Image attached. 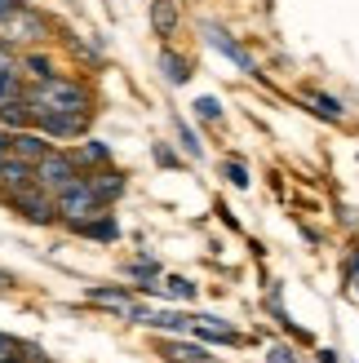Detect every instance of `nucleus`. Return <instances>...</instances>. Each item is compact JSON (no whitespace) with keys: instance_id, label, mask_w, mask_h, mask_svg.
Returning <instances> with one entry per match:
<instances>
[{"instance_id":"nucleus-1","label":"nucleus","mask_w":359,"mask_h":363,"mask_svg":"<svg viewBox=\"0 0 359 363\" xmlns=\"http://www.w3.org/2000/svg\"><path fill=\"white\" fill-rule=\"evenodd\" d=\"M23 98L31 106V120L35 116H94V98H89L84 80H71V76H49V80H35L23 89Z\"/></svg>"},{"instance_id":"nucleus-2","label":"nucleus","mask_w":359,"mask_h":363,"mask_svg":"<svg viewBox=\"0 0 359 363\" xmlns=\"http://www.w3.org/2000/svg\"><path fill=\"white\" fill-rule=\"evenodd\" d=\"M0 45L13 49V53H31V49H45L49 45V18L35 13L31 5H18L5 23H0Z\"/></svg>"},{"instance_id":"nucleus-3","label":"nucleus","mask_w":359,"mask_h":363,"mask_svg":"<svg viewBox=\"0 0 359 363\" xmlns=\"http://www.w3.org/2000/svg\"><path fill=\"white\" fill-rule=\"evenodd\" d=\"M80 177H84V169L76 164V155H71V151H58V147H53L40 164H35V186L49 191L53 199H58L62 191H71Z\"/></svg>"},{"instance_id":"nucleus-4","label":"nucleus","mask_w":359,"mask_h":363,"mask_svg":"<svg viewBox=\"0 0 359 363\" xmlns=\"http://www.w3.org/2000/svg\"><path fill=\"white\" fill-rule=\"evenodd\" d=\"M5 204L13 213H23L31 226H53V222H58V199H53L49 191H40L35 182H31V186H23V191H13Z\"/></svg>"},{"instance_id":"nucleus-5","label":"nucleus","mask_w":359,"mask_h":363,"mask_svg":"<svg viewBox=\"0 0 359 363\" xmlns=\"http://www.w3.org/2000/svg\"><path fill=\"white\" fill-rule=\"evenodd\" d=\"M84 301H94V306H106V311H116V315H124L129 323H142L147 319V306H142L129 288H106V284H89L84 288Z\"/></svg>"},{"instance_id":"nucleus-6","label":"nucleus","mask_w":359,"mask_h":363,"mask_svg":"<svg viewBox=\"0 0 359 363\" xmlns=\"http://www.w3.org/2000/svg\"><path fill=\"white\" fill-rule=\"evenodd\" d=\"M98 213H106V208L98 204V195L89 191L84 177H80L71 191L58 195V222H62V226H67V222H89V217H98Z\"/></svg>"},{"instance_id":"nucleus-7","label":"nucleus","mask_w":359,"mask_h":363,"mask_svg":"<svg viewBox=\"0 0 359 363\" xmlns=\"http://www.w3.org/2000/svg\"><path fill=\"white\" fill-rule=\"evenodd\" d=\"M200 31H204V40H209L213 49H218L222 58H231V62H236V67L244 71V76H262V71H258V62H253V53H248V49L240 45V40H231V35H226V31H222L218 23H204Z\"/></svg>"},{"instance_id":"nucleus-8","label":"nucleus","mask_w":359,"mask_h":363,"mask_svg":"<svg viewBox=\"0 0 359 363\" xmlns=\"http://www.w3.org/2000/svg\"><path fill=\"white\" fill-rule=\"evenodd\" d=\"M84 182H89V191L98 195V204H102V208H111L116 199L129 191L124 173H120V169H111V164H106V169H94V173H84Z\"/></svg>"},{"instance_id":"nucleus-9","label":"nucleus","mask_w":359,"mask_h":363,"mask_svg":"<svg viewBox=\"0 0 359 363\" xmlns=\"http://www.w3.org/2000/svg\"><path fill=\"white\" fill-rule=\"evenodd\" d=\"M49 151H53V138H45L40 129H18V133H9V155L27 160V164H40Z\"/></svg>"},{"instance_id":"nucleus-10","label":"nucleus","mask_w":359,"mask_h":363,"mask_svg":"<svg viewBox=\"0 0 359 363\" xmlns=\"http://www.w3.org/2000/svg\"><path fill=\"white\" fill-rule=\"evenodd\" d=\"M35 182V164H27V160H18V155H5L0 160V199H9L13 191H23Z\"/></svg>"},{"instance_id":"nucleus-11","label":"nucleus","mask_w":359,"mask_h":363,"mask_svg":"<svg viewBox=\"0 0 359 363\" xmlns=\"http://www.w3.org/2000/svg\"><path fill=\"white\" fill-rule=\"evenodd\" d=\"M200 341H213V346H240V333L231 328L226 319L218 315H195V328H191Z\"/></svg>"},{"instance_id":"nucleus-12","label":"nucleus","mask_w":359,"mask_h":363,"mask_svg":"<svg viewBox=\"0 0 359 363\" xmlns=\"http://www.w3.org/2000/svg\"><path fill=\"white\" fill-rule=\"evenodd\" d=\"M67 230L89 235V240H98V244H116L120 240V222L111 213H98V217H89V222H67Z\"/></svg>"},{"instance_id":"nucleus-13","label":"nucleus","mask_w":359,"mask_h":363,"mask_svg":"<svg viewBox=\"0 0 359 363\" xmlns=\"http://www.w3.org/2000/svg\"><path fill=\"white\" fill-rule=\"evenodd\" d=\"M18 67H23V80L35 84V80H49V76H58V67H53V58L45 49H31V53H18Z\"/></svg>"},{"instance_id":"nucleus-14","label":"nucleus","mask_w":359,"mask_h":363,"mask_svg":"<svg viewBox=\"0 0 359 363\" xmlns=\"http://www.w3.org/2000/svg\"><path fill=\"white\" fill-rule=\"evenodd\" d=\"M177 23H182V13H177V0H151V27L160 40H169V35L177 31Z\"/></svg>"},{"instance_id":"nucleus-15","label":"nucleus","mask_w":359,"mask_h":363,"mask_svg":"<svg viewBox=\"0 0 359 363\" xmlns=\"http://www.w3.org/2000/svg\"><path fill=\"white\" fill-rule=\"evenodd\" d=\"M0 129H9V133L31 129V106H27V98H9V102H0Z\"/></svg>"},{"instance_id":"nucleus-16","label":"nucleus","mask_w":359,"mask_h":363,"mask_svg":"<svg viewBox=\"0 0 359 363\" xmlns=\"http://www.w3.org/2000/svg\"><path fill=\"white\" fill-rule=\"evenodd\" d=\"M147 328H160V333H191L195 328V315H177V311H147Z\"/></svg>"},{"instance_id":"nucleus-17","label":"nucleus","mask_w":359,"mask_h":363,"mask_svg":"<svg viewBox=\"0 0 359 363\" xmlns=\"http://www.w3.org/2000/svg\"><path fill=\"white\" fill-rule=\"evenodd\" d=\"M71 155H76V164H80L84 173H94V169H106V164H111V151H106V142H94V138L80 142V147L71 151Z\"/></svg>"},{"instance_id":"nucleus-18","label":"nucleus","mask_w":359,"mask_h":363,"mask_svg":"<svg viewBox=\"0 0 359 363\" xmlns=\"http://www.w3.org/2000/svg\"><path fill=\"white\" fill-rule=\"evenodd\" d=\"M160 71H165L169 84H187L195 71H191V58H182L177 49H160Z\"/></svg>"},{"instance_id":"nucleus-19","label":"nucleus","mask_w":359,"mask_h":363,"mask_svg":"<svg viewBox=\"0 0 359 363\" xmlns=\"http://www.w3.org/2000/svg\"><path fill=\"white\" fill-rule=\"evenodd\" d=\"M165 354L173 363H213V354L204 346H195V341H165Z\"/></svg>"},{"instance_id":"nucleus-20","label":"nucleus","mask_w":359,"mask_h":363,"mask_svg":"<svg viewBox=\"0 0 359 363\" xmlns=\"http://www.w3.org/2000/svg\"><path fill=\"white\" fill-rule=\"evenodd\" d=\"M306 106H311V111L315 116H324V120H346V106L342 102H337V98H328V94H319V89H311V94H306Z\"/></svg>"},{"instance_id":"nucleus-21","label":"nucleus","mask_w":359,"mask_h":363,"mask_svg":"<svg viewBox=\"0 0 359 363\" xmlns=\"http://www.w3.org/2000/svg\"><path fill=\"white\" fill-rule=\"evenodd\" d=\"M160 293L173 297V301H195V284H191L187 275H169L165 284H160Z\"/></svg>"},{"instance_id":"nucleus-22","label":"nucleus","mask_w":359,"mask_h":363,"mask_svg":"<svg viewBox=\"0 0 359 363\" xmlns=\"http://www.w3.org/2000/svg\"><path fill=\"white\" fill-rule=\"evenodd\" d=\"M27 341H18V337H9V333H0V363H18V359H27Z\"/></svg>"},{"instance_id":"nucleus-23","label":"nucleus","mask_w":359,"mask_h":363,"mask_svg":"<svg viewBox=\"0 0 359 363\" xmlns=\"http://www.w3.org/2000/svg\"><path fill=\"white\" fill-rule=\"evenodd\" d=\"M173 129H177V142H182V151H187L191 160H200V155H204V147H200V138H195V133L187 129V120H173Z\"/></svg>"},{"instance_id":"nucleus-24","label":"nucleus","mask_w":359,"mask_h":363,"mask_svg":"<svg viewBox=\"0 0 359 363\" xmlns=\"http://www.w3.org/2000/svg\"><path fill=\"white\" fill-rule=\"evenodd\" d=\"M129 275L133 279H160V262H151V257H138V262H129Z\"/></svg>"},{"instance_id":"nucleus-25","label":"nucleus","mask_w":359,"mask_h":363,"mask_svg":"<svg viewBox=\"0 0 359 363\" xmlns=\"http://www.w3.org/2000/svg\"><path fill=\"white\" fill-rule=\"evenodd\" d=\"M195 116H200V120H222V102L218 98H195Z\"/></svg>"},{"instance_id":"nucleus-26","label":"nucleus","mask_w":359,"mask_h":363,"mask_svg":"<svg viewBox=\"0 0 359 363\" xmlns=\"http://www.w3.org/2000/svg\"><path fill=\"white\" fill-rule=\"evenodd\" d=\"M222 173H226V182H231V186H248V169L240 164V160H226V164H222Z\"/></svg>"},{"instance_id":"nucleus-27","label":"nucleus","mask_w":359,"mask_h":363,"mask_svg":"<svg viewBox=\"0 0 359 363\" xmlns=\"http://www.w3.org/2000/svg\"><path fill=\"white\" fill-rule=\"evenodd\" d=\"M151 155H155V164H160V169H177V164H182V160H177V155L165 147V142H155V147H151Z\"/></svg>"},{"instance_id":"nucleus-28","label":"nucleus","mask_w":359,"mask_h":363,"mask_svg":"<svg viewBox=\"0 0 359 363\" xmlns=\"http://www.w3.org/2000/svg\"><path fill=\"white\" fill-rule=\"evenodd\" d=\"M266 363H297V354L289 346H271V354H266Z\"/></svg>"},{"instance_id":"nucleus-29","label":"nucleus","mask_w":359,"mask_h":363,"mask_svg":"<svg viewBox=\"0 0 359 363\" xmlns=\"http://www.w3.org/2000/svg\"><path fill=\"white\" fill-rule=\"evenodd\" d=\"M346 275H350V279H359V244H355V252H350V262H346Z\"/></svg>"},{"instance_id":"nucleus-30","label":"nucleus","mask_w":359,"mask_h":363,"mask_svg":"<svg viewBox=\"0 0 359 363\" xmlns=\"http://www.w3.org/2000/svg\"><path fill=\"white\" fill-rule=\"evenodd\" d=\"M18 5H23V0H0V23H5V18H9Z\"/></svg>"},{"instance_id":"nucleus-31","label":"nucleus","mask_w":359,"mask_h":363,"mask_svg":"<svg viewBox=\"0 0 359 363\" xmlns=\"http://www.w3.org/2000/svg\"><path fill=\"white\" fill-rule=\"evenodd\" d=\"M9 155V129H0V160Z\"/></svg>"}]
</instances>
